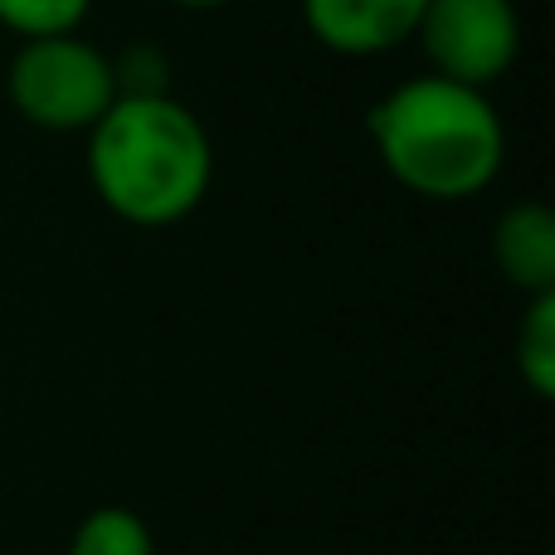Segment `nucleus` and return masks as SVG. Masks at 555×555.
I'll return each instance as SVG.
<instances>
[{
  "label": "nucleus",
  "instance_id": "1",
  "mask_svg": "<svg viewBox=\"0 0 555 555\" xmlns=\"http://www.w3.org/2000/svg\"><path fill=\"white\" fill-rule=\"evenodd\" d=\"M88 185L107 215L137 230L191 220L215 185V142L195 107L166 88H122L88 127Z\"/></svg>",
  "mask_w": 555,
  "mask_h": 555
},
{
  "label": "nucleus",
  "instance_id": "4",
  "mask_svg": "<svg viewBox=\"0 0 555 555\" xmlns=\"http://www.w3.org/2000/svg\"><path fill=\"white\" fill-rule=\"evenodd\" d=\"M414 44L429 74L488 88L521 54L517 0H429L414 29Z\"/></svg>",
  "mask_w": 555,
  "mask_h": 555
},
{
  "label": "nucleus",
  "instance_id": "10",
  "mask_svg": "<svg viewBox=\"0 0 555 555\" xmlns=\"http://www.w3.org/2000/svg\"><path fill=\"white\" fill-rule=\"evenodd\" d=\"M176 10H220V5H230V0H171Z\"/></svg>",
  "mask_w": 555,
  "mask_h": 555
},
{
  "label": "nucleus",
  "instance_id": "3",
  "mask_svg": "<svg viewBox=\"0 0 555 555\" xmlns=\"http://www.w3.org/2000/svg\"><path fill=\"white\" fill-rule=\"evenodd\" d=\"M122 93L117 64L78 29L20 39L5 68V98L35 132L83 137Z\"/></svg>",
  "mask_w": 555,
  "mask_h": 555
},
{
  "label": "nucleus",
  "instance_id": "9",
  "mask_svg": "<svg viewBox=\"0 0 555 555\" xmlns=\"http://www.w3.org/2000/svg\"><path fill=\"white\" fill-rule=\"evenodd\" d=\"M93 10V0H0V29L15 39H44L78 29Z\"/></svg>",
  "mask_w": 555,
  "mask_h": 555
},
{
  "label": "nucleus",
  "instance_id": "6",
  "mask_svg": "<svg viewBox=\"0 0 555 555\" xmlns=\"http://www.w3.org/2000/svg\"><path fill=\"white\" fill-rule=\"evenodd\" d=\"M492 263L521 297L555 293V215L541 201H517L492 224Z\"/></svg>",
  "mask_w": 555,
  "mask_h": 555
},
{
  "label": "nucleus",
  "instance_id": "5",
  "mask_svg": "<svg viewBox=\"0 0 555 555\" xmlns=\"http://www.w3.org/2000/svg\"><path fill=\"white\" fill-rule=\"evenodd\" d=\"M429 0H297L302 25L326 54L380 59L410 44Z\"/></svg>",
  "mask_w": 555,
  "mask_h": 555
},
{
  "label": "nucleus",
  "instance_id": "8",
  "mask_svg": "<svg viewBox=\"0 0 555 555\" xmlns=\"http://www.w3.org/2000/svg\"><path fill=\"white\" fill-rule=\"evenodd\" d=\"M517 375L537 400L555 395V293L527 297L517 322Z\"/></svg>",
  "mask_w": 555,
  "mask_h": 555
},
{
  "label": "nucleus",
  "instance_id": "7",
  "mask_svg": "<svg viewBox=\"0 0 555 555\" xmlns=\"http://www.w3.org/2000/svg\"><path fill=\"white\" fill-rule=\"evenodd\" d=\"M68 555H156L152 527L132 507H93L68 537Z\"/></svg>",
  "mask_w": 555,
  "mask_h": 555
},
{
  "label": "nucleus",
  "instance_id": "2",
  "mask_svg": "<svg viewBox=\"0 0 555 555\" xmlns=\"http://www.w3.org/2000/svg\"><path fill=\"white\" fill-rule=\"evenodd\" d=\"M375 162L400 191L420 201L459 205L502 176L507 132L488 88L414 74L380 93L365 113Z\"/></svg>",
  "mask_w": 555,
  "mask_h": 555
}]
</instances>
